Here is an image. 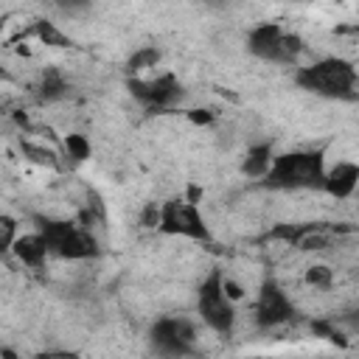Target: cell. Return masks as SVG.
I'll list each match as a JSON object with an SVG mask.
<instances>
[{"label": "cell", "mask_w": 359, "mask_h": 359, "mask_svg": "<svg viewBox=\"0 0 359 359\" xmlns=\"http://www.w3.org/2000/svg\"><path fill=\"white\" fill-rule=\"evenodd\" d=\"M325 182V151L297 149L275 154L261 185L269 191H323Z\"/></svg>", "instance_id": "6da1fadb"}, {"label": "cell", "mask_w": 359, "mask_h": 359, "mask_svg": "<svg viewBox=\"0 0 359 359\" xmlns=\"http://www.w3.org/2000/svg\"><path fill=\"white\" fill-rule=\"evenodd\" d=\"M294 84L311 95L331 98V101H353L356 98V84L359 73L348 59L339 56H325L317 59L306 67H297Z\"/></svg>", "instance_id": "7a4b0ae2"}, {"label": "cell", "mask_w": 359, "mask_h": 359, "mask_svg": "<svg viewBox=\"0 0 359 359\" xmlns=\"http://www.w3.org/2000/svg\"><path fill=\"white\" fill-rule=\"evenodd\" d=\"M31 219H34L36 233L45 238V244L53 255L70 258V261L98 255V241L93 238L90 230H84V227H79L67 219H53V216H42V213H34Z\"/></svg>", "instance_id": "3957f363"}, {"label": "cell", "mask_w": 359, "mask_h": 359, "mask_svg": "<svg viewBox=\"0 0 359 359\" xmlns=\"http://www.w3.org/2000/svg\"><path fill=\"white\" fill-rule=\"evenodd\" d=\"M196 311L205 320L210 331L219 337H230L236 325V306L233 297L224 292V278L219 269H213L196 289Z\"/></svg>", "instance_id": "277c9868"}, {"label": "cell", "mask_w": 359, "mask_h": 359, "mask_svg": "<svg viewBox=\"0 0 359 359\" xmlns=\"http://www.w3.org/2000/svg\"><path fill=\"white\" fill-rule=\"evenodd\" d=\"M247 50L269 65H294L303 50V39L283 31L278 22H261L247 34Z\"/></svg>", "instance_id": "5b68a950"}, {"label": "cell", "mask_w": 359, "mask_h": 359, "mask_svg": "<svg viewBox=\"0 0 359 359\" xmlns=\"http://www.w3.org/2000/svg\"><path fill=\"white\" fill-rule=\"evenodd\" d=\"M157 230L165 236H185L194 241H210V230H208V222H205L199 205L191 199H182V196L165 199L160 205Z\"/></svg>", "instance_id": "8992f818"}, {"label": "cell", "mask_w": 359, "mask_h": 359, "mask_svg": "<svg viewBox=\"0 0 359 359\" xmlns=\"http://www.w3.org/2000/svg\"><path fill=\"white\" fill-rule=\"evenodd\" d=\"M149 348L157 356L196 353V328L188 317H160L149 328Z\"/></svg>", "instance_id": "52a82bcc"}, {"label": "cell", "mask_w": 359, "mask_h": 359, "mask_svg": "<svg viewBox=\"0 0 359 359\" xmlns=\"http://www.w3.org/2000/svg\"><path fill=\"white\" fill-rule=\"evenodd\" d=\"M126 90L146 109H171L185 98V87L174 73H160L157 79L129 76L126 79Z\"/></svg>", "instance_id": "ba28073f"}, {"label": "cell", "mask_w": 359, "mask_h": 359, "mask_svg": "<svg viewBox=\"0 0 359 359\" xmlns=\"http://www.w3.org/2000/svg\"><path fill=\"white\" fill-rule=\"evenodd\" d=\"M297 317V309L294 303L289 300V294L280 289L278 280H264L261 283V292H258V300H255V323L258 328H275V325H283L289 320Z\"/></svg>", "instance_id": "9c48e42d"}, {"label": "cell", "mask_w": 359, "mask_h": 359, "mask_svg": "<svg viewBox=\"0 0 359 359\" xmlns=\"http://www.w3.org/2000/svg\"><path fill=\"white\" fill-rule=\"evenodd\" d=\"M359 185V163L351 160H339L337 165L325 168V182L323 191L331 194L334 199H348Z\"/></svg>", "instance_id": "30bf717a"}, {"label": "cell", "mask_w": 359, "mask_h": 359, "mask_svg": "<svg viewBox=\"0 0 359 359\" xmlns=\"http://www.w3.org/2000/svg\"><path fill=\"white\" fill-rule=\"evenodd\" d=\"M70 95V81L62 76V70H56V67H48L42 76H39V81H36V87H34V98L39 101V104H53V101H62V98H67Z\"/></svg>", "instance_id": "8fae6325"}, {"label": "cell", "mask_w": 359, "mask_h": 359, "mask_svg": "<svg viewBox=\"0 0 359 359\" xmlns=\"http://www.w3.org/2000/svg\"><path fill=\"white\" fill-rule=\"evenodd\" d=\"M14 255L25 264V266H31V269H39L42 264H45V258H48V244H45V238L34 230V233H28V236H17V241H14Z\"/></svg>", "instance_id": "7c38bea8"}, {"label": "cell", "mask_w": 359, "mask_h": 359, "mask_svg": "<svg viewBox=\"0 0 359 359\" xmlns=\"http://www.w3.org/2000/svg\"><path fill=\"white\" fill-rule=\"evenodd\" d=\"M275 160V151H272V140H261V143H252L247 149V157L241 163V174L244 177H252V180H261L269 165Z\"/></svg>", "instance_id": "4fadbf2b"}, {"label": "cell", "mask_w": 359, "mask_h": 359, "mask_svg": "<svg viewBox=\"0 0 359 359\" xmlns=\"http://www.w3.org/2000/svg\"><path fill=\"white\" fill-rule=\"evenodd\" d=\"M25 34H28V36H36L39 42L53 45V48H70V45H73V39H70L67 34H62V31H59L53 22H48V20H36Z\"/></svg>", "instance_id": "5bb4252c"}, {"label": "cell", "mask_w": 359, "mask_h": 359, "mask_svg": "<svg viewBox=\"0 0 359 359\" xmlns=\"http://www.w3.org/2000/svg\"><path fill=\"white\" fill-rule=\"evenodd\" d=\"M20 151L36 163V165H45V168H59V160H56V151L39 146V143H31V140H20Z\"/></svg>", "instance_id": "9a60e30c"}, {"label": "cell", "mask_w": 359, "mask_h": 359, "mask_svg": "<svg viewBox=\"0 0 359 359\" xmlns=\"http://www.w3.org/2000/svg\"><path fill=\"white\" fill-rule=\"evenodd\" d=\"M157 62H160V50H157L154 45H146V48H140V50H135V53L129 56L126 70H129V76H132V73H140V70H146V67H154Z\"/></svg>", "instance_id": "2e32d148"}, {"label": "cell", "mask_w": 359, "mask_h": 359, "mask_svg": "<svg viewBox=\"0 0 359 359\" xmlns=\"http://www.w3.org/2000/svg\"><path fill=\"white\" fill-rule=\"evenodd\" d=\"M65 151L73 163H84L90 157V140L84 135H67L65 137Z\"/></svg>", "instance_id": "e0dca14e"}, {"label": "cell", "mask_w": 359, "mask_h": 359, "mask_svg": "<svg viewBox=\"0 0 359 359\" xmlns=\"http://www.w3.org/2000/svg\"><path fill=\"white\" fill-rule=\"evenodd\" d=\"M306 283L314 286V289H328L334 283V272L328 266H323V264H314V266L306 269Z\"/></svg>", "instance_id": "ac0fdd59"}, {"label": "cell", "mask_w": 359, "mask_h": 359, "mask_svg": "<svg viewBox=\"0 0 359 359\" xmlns=\"http://www.w3.org/2000/svg\"><path fill=\"white\" fill-rule=\"evenodd\" d=\"M56 11L65 17H84L93 8V0H53Z\"/></svg>", "instance_id": "d6986e66"}, {"label": "cell", "mask_w": 359, "mask_h": 359, "mask_svg": "<svg viewBox=\"0 0 359 359\" xmlns=\"http://www.w3.org/2000/svg\"><path fill=\"white\" fill-rule=\"evenodd\" d=\"M311 331H314V337H323V339H328V342H334V345H348V339L334 328V323H328V320H314L311 323Z\"/></svg>", "instance_id": "ffe728a7"}, {"label": "cell", "mask_w": 359, "mask_h": 359, "mask_svg": "<svg viewBox=\"0 0 359 359\" xmlns=\"http://www.w3.org/2000/svg\"><path fill=\"white\" fill-rule=\"evenodd\" d=\"M0 250L3 252H8L11 247H14V241H17V222L8 216V213H3L0 216Z\"/></svg>", "instance_id": "44dd1931"}, {"label": "cell", "mask_w": 359, "mask_h": 359, "mask_svg": "<svg viewBox=\"0 0 359 359\" xmlns=\"http://www.w3.org/2000/svg\"><path fill=\"white\" fill-rule=\"evenodd\" d=\"M339 323L348 325V331L359 334V309H348V311H342V314H339Z\"/></svg>", "instance_id": "7402d4cb"}, {"label": "cell", "mask_w": 359, "mask_h": 359, "mask_svg": "<svg viewBox=\"0 0 359 359\" xmlns=\"http://www.w3.org/2000/svg\"><path fill=\"white\" fill-rule=\"evenodd\" d=\"M146 227H157L160 224V208L157 205H149L146 210H143V219H140Z\"/></svg>", "instance_id": "603a6c76"}, {"label": "cell", "mask_w": 359, "mask_h": 359, "mask_svg": "<svg viewBox=\"0 0 359 359\" xmlns=\"http://www.w3.org/2000/svg\"><path fill=\"white\" fill-rule=\"evenodd\" d=\"M188 118H191L194 123H210V121H213V115H210L208 109H191Z\"/></svg>", "instance_id": "cb8c5ba5"}, {"label": "cell", "mask_w": 359, "mask_h": 359, "mask_svg": "<svg viewBox=\"0 0 359 359\" xmlns=\"http://www.w3.org/2000/svg\"><path fill=\"white\" fill-rule=\"evenodd\" d=\"M224 292H227V294H230L233 300H238V297L244 294V292H241V286H238V283H233L230 278H224Z\"/></svg>", "instance_id": "d4e9b609"}, {"label": "cell", "mask_w": 359, "mask_h": 359, "mask_svg": "<svg viewBox=\"0 0 359 359\" xmlns=\"http://www.w3.org/2000/svg\"><path fill=\"white\" fill-rule=\"evenodd\" d=\"M202 3H205V6H210V8H224L230 0H202Z\"/></svg>", "instance_id": "484cf974"}, {"label": "cell", "mask_w": 359, "mask_h": 359, "mask_svg": "<svg viewBox=\"0 0 359 359\" xmlns=\"http://www.w3.org/2000/svg\"><path fill=\"white\" fill-rule=\"evenodd\" d=\"M294 3H297V0H294Z\"/></svg>", "instance_id": "4316f807"}]
</instances>
